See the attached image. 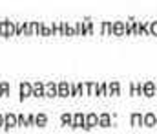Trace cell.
I'll return each mask as SVG.
<instances>
[{
    "instance_id": "1",
    "label": "cell",
    "mask_w": 157,
    "mask_h": 134,
    "mask_svg": "<svg viewBox=\"0 0 157 134\" xmlns=\"http://www.w3.org/2000/svg\"><path fill=\"white\" fill-rule=\"evenodd\" d=\"M17 125H18V118H17L13 112H6V114H4V131L7 132V131L15 129Z\"/></svg>"
},
{
    "instance_id": "2",
    "label": "cell",
    "mask_w": 157,
    "mask_h": 134,
    "mask_svg": "<svg viewBox=\"0 0 157 134\" xmlns=\"http://www.w3.org/2000/svg\"><path fill=\"white\" fill-rule=\"evenodd\" d=\"M31 92H33V88H31L29 83H26V81L20 83V99H22V101H24L28 95H31Z\"/></svg>"
},
{
    "instance_id": "3",
    "label": "cell",
    "mask_w": 157,
    "mask_h": 134,
    "mask_svg": "<svg viewBox=\"0 0 157 134\" xmlns=\"http://www.w3.org/2000/svg\"><path fill=\"white\" fill-rule=\"evenodd\" d=\"M7 26H9V18H4L0 22V37L7 39Z\"/></svg>"
},
{
    "instance_id": "4",
    "label": "cell",
    "mask_w": 157,
    "mask_h": 134,
    "mask_svg": "<svg viewBox=\"0 0 157 134\" xmlns=\"http://www.w3.org/2000/svg\"><path fill=\"white\" fill-rule=\"evenodd\" d=\"M7 97L9 95V83L7 81H0V97Z\"/></svg>"
},
{
    "instance_id": "5",
    "label": "cell",
    "mask_w": 157,
    "mask_h": 134,
    "mask_svg": "<svg viewBox=\"0 0 157 134\" xmlns=\"http://www.w3.org/2000/svg\"><path fill=\"white\" fill-rule=\"evenodd\" d=\"M33 94H35L37 97H40V95L44 94V87H42V83H37V85L33 87Z\"/></svg>"
},
{
    "instance_id": "6",
    "label": "cell",
    "mask_w": 157,
    "mask_h": 134,
    "mask_svg": "<svg viewBox=\"0 0 157 134\" xmlns=\"http://www.w3.org/2000/svg\"><path fill=\"white\" fill-rule=\"evenodd\" d=\"M35 123H37L39 127H44V125H46V116H44V114H39V116H35Z\"/></svg>"
},
{
    "instance_id": "7",
    "label": "cell",
    "mask_w": 157,
    "mask_h": 134,
    "mask_svg": "<svg viewBox=\"0 0 157 134\" xmlns=\"http://www.w3.org/2000/svg\"><path fill=\"white\" fill-rule=\"evenodd\" d=\"M20 28H22V33H26V35H29V33H31V28H29V24H28V22L20 24Z\"/></svg>"
},
{
    "instance_id": "8",
    "label": "cell",
    "mask_w": 157,
    "mask_h": 134,
    "mask_svg": "<svg viewBox=\"0 0 157 134\" xmlns=\"http://www.w3.org/2000/svg\"><path fill=\"white\" fill-rule=\"evenodd\" d=\"M35 123V116L33 114H28L26 116V127H29V125H33Z\"/></svg>"
},
{
    "instance_id": "9",
    "label": "cell",
    "mask_w": 157,
    "mask_h": 134,
    "mask_svg": "<svg viewBox=\"0 0 157 134\" xmlns=\"http://www.w3.org/2000/svg\"><path fill=\"white\" fill-rule=\"evenodd\" d=\"M18 127H26V114H18Z\"/></svg>"
},
{
    "instance_id": "10",
    "label": "cell",
    "mask_w": 157,
    "mask_h": 134,
    "mask_svg": "<svg viewBox=\"0 0 157 134\" xmlns=\"http://www.w3.org/2000/svg\"><path fill=\"white\" fill-rule=\"evenodd\" d=\"M48 94H49V95L55 94V87H53V85H48Z\"/></svg>"
},
{
    "instance_id": "11",
    "label": "cell",
    "mask_w": 157,
    "mask_h": 134,
    "mask_svg": "<svg viewBox=\"0 0 157 134\" xmlns=\"http://www.w3.org/2000/svg\"><path fill=\"white\" fill-rule=\"evenodd\" d=\"M60 94H62V95L68 94V87H66V85H60Z\"/></svg>"
},
{
    "instance_id": "12",
    "label": "cell",
    "mask_w": 157,
    "mask_h": 134,
    "mask_svg": "<svg viewBox=\"0 0 157 134\" xmlns=\"http://www.w3.org/2000/svg\"><path fill=\"white\" fill-rule=\"evenodd\" d=\"M0 129H4V114L0 112Z\"/></svg>"
}]
</instances>
